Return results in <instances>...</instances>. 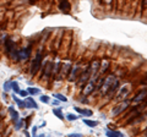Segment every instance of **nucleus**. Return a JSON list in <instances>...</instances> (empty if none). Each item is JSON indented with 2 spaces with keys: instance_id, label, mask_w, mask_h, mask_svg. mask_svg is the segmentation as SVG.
<instances>
[{
  "instance_id": "34",
  "label": "nucleus",
  "mask_w": 147,
  "mask_h": 137,
  "mask_svg": "<svg viewBox=\"0 0 147 137\" xmlns=\"http://www.w3.org/2000/svg\"><path fill=\"white\" fill-rule=\"evenodd\" d=\"M145 134H146V135H147V130H146V131H145Z\"/></svg>"
},
{
  "instance_id": "9",
  "label": "nucleus",
  "mask_w": 147,
  "mask_h": 137,
  "mask_svg": "<svg viewBox=\"0 0 147 137\" xmlns=\"http://www.w3.org/2000/svg\"><path fill=\"white\" fill-rule=\"evenodd\" d=\"M30 54H31V49L30 48H24V49H20L17 52V60H27L30 58Z\"/></svg>"
},
{
  "instance_id": "20",
  "label": "nucleus",
  "mask_w": 147,
  "mask_h": 137,
  "mask_svg": "<svg viewBox=\"0 0 147 137\" xmlns=\"http://www.w3.org/2000/svg\"><path fill=\"white\" fill-rule=\"evenodd\" d=\"M100 1H102L103 5H104V6H107V7L109 9V10L113 7V3H114V0H100Z\"/></svg>"
},
{
  "instance_id": "2",
  "label": "nucleus",
  "mask_w": 147,
  "mask_h": 137,
  "mask_svg": "<svg viewBox=\"0 0 147 137\" xmlns=\"http://www.w3.org/2000/svg\"><path fill=\"white\" fill-rule=\"evenodd\" d=\"M99 66H100V61L98 59L92 60L88 65V71H90V79H97L98 76V71H99Z\"/></svg>"
},
{
  "instance_id": "31",
  "label": "nucleus",
  "mask_w": 147,
  "mask_h": 137,
  "mask_svg": "<svg viewBox=\"0 0 147 137\" xmlns=\"http://www.w3.org/2000/svg\"><path fill=\"white\" fill-rule=\"evenodd\" d=\"M36 131H37V127L34 126L33 129H32V135H33V136H36Z\"/></svg>"
},
{
  "instance_id": "16",
  "label": "nucleus",
  "mask_w": 147,
  "mask_h": 137,
  "mask_svg": "<svg viewBox=\"0 0 147 137\" xmlns=\"http://www.w3.org/2000/svg\"><path fill=\"white\" fill-rule=\"evenodd\" d=\"M9 111H10L11 114V119H12V121L13 122H17L20 119H18V113L13 109V107H9Z\"/></svg>"
},
{
  "instance_id": "29",
  "label": "nucleus",
  "mask_w": 147,
  "mask_h": 137,
  "mask_svg": "<svg viewBox=\"0 0 147 137\" xmlns=\"http://www.w3.org/2000/svg\"><path fill=\"white\" fill-rule=\"evenodd\" d=\"M40 102L49 103V97H48V95H42V97H40Z\"/></svg>"
},
{
  "instance_id": "10",
  "label": "nucleus",
  "mask_w": 147,
  "mask_h": 137,
  "mask_svg": "<svg viewBox=\"0 0 147 137\" xmlns=\"http://www.w3.org/2000/svg\"><path fill=\"white\" fill-rule=\"evenodd\" d=\"M90 80V71H88V67L85 70V72H82L81 76H80V80H79V86L84 87V86L87 83V81Z\"/></svg>"
},
{
  "instance_id": "1",
  "label": "nucleus",
  "mask_w": 147,
  "mask_h": 137,
  "mask_svg": "<svg viewBox=\"0 0 147 137\" xmlns=\"http://www.w3.org/2000/svg\"><path fill=\"white\" fill-rule=\"evenodd\" d=\"M115 76L114 75H108L105 79L103 80V83H102V86L99 87V92H100V94H107V92H108V89L110 88V86H112L114 82H115Z\"/></svg>"
},
{
  "instance_id": "12",
  "label": "nucleus",
  "mask_w": 147,
  "mask_h": 137,
  "mask_svg": "<svg viewBox=\"0 0 147 137\" xmlns=\"http://www.w3.org/2000/svg\"><path fill=\"white\" fill-rule=\"evenodd\" d=\"M118 88H119V81H118V79H117L115 82H114V83L110 86V88L108 89V92H107V94H105V95H108V98H112L113 95H114V93L117 92Z\"/></svg>"
},
{
  "instance_id": "21",
  "label": "nucleus",
  "mask_w": 147,
  "mask_h": 137,
  "mask_svg": "<svg viewBox=\"0 0 147 137\" xmlns=\"http://www.w3.org/2000/svg\"><path fill=\"white\" fill-rule=\"evenodd\" d=\"M84 122L87 125V126H90V127H94V126H97L98 125V122L97 121H93V120H87V119H85Z\"/></svg>"
},
{
  "instance_id": "27",
  "label": "nucleus",
  "mask_w": 147,
  "mask_h": 137,
  "mask_svg": "<svg viewBox=\"0 0 147 137\" xmlns=\"http://www.w3.org/2000/svg\"><path fill=\"white\" fill-rule=\"evenodd\" d=\"M27 91H28L30 94H38V93H39V89H38V88H32V87H30Z\"/></svg>"
},
{
  "instance_id": "25",
  "label": "nucleus",
  "mask_w": 147,
  "mask_h": 137,
  "mask_svg": "<svg viewBox=\"0 0 147 137\" xmlns=\"http://www.w3.org/2000/svg\"><path fill=\"white\" fill-rule=\"evenodd\" d=\"M12 98H13V100H15V102H16V103L18 104V107H24V108H25V104H24V102H22V100H20V99H18V98L16 97L15 94L12 95Z\"/></svg>"
},
{
  "instance_id": "24",
  "label": "nucleus",
  "mask_w": 147,
  "mask_h": 137,
  "mask_svg": "<svg viewBox=\"0 0 147 137\" xmlns=\"http://www.w3.org/2000/svg\"><path fill=\"white\" fill-rule=\"evenodd\" d=\"M11 89H13L16 93L20 92V88H18V83H17V82H11Z\"/></svg>"
},
{
  "instance_id": "3",
  "label": "nucleus",
  "mask_w": 147,
  "mask_h": 137,
  "mask_svg": "<svg viewBox=\"0 0 147 137\" xmlns=\"http://www.w3.org/2000/svg\"><path fill=\"white\" fill-rule=\"evenodd\" d=\"M127 107H129V102H126V100H123V102L117 104V105L112 109V113H110V114H112V116H117V115H119V114H121L124 110H126Z\"/></svg>"
},
{
  "instance_id": "13",
  "label": "nucleus",
  "mask_w": 147,
  "mask_h": 137,
  "mask_svg": "<svg viewBox=\"0 0 147 137\" xmlns=\"http://www.w3.org/2000/svg\"><path fill=\"white\" fill-rule=\"evenodd\" d=\"M59 9H60L61 11H65V12L70 11L71 5H70V3H69V0H61L60 4H59Z\"/></svg>"
},
{
  "instance_id": "17",
  "label": "nucleus",
  "mask_w": 147,
  "mask_h": 137,
  "mask_svg": "<svg viewBox=\"0 0 147 137\" xmlns=\"http://www.w3.org/2000/svg\"><path fill=\"white\" fill-rule=\"evenodd\" d=\"M52 67H53V64L52 62H47V66H45V71H44V77H49L50 76V72H52Z\"/></svg>"
},
{
  "instance_id": "23",
  "label": "nucleus",
  "mask_w": 147,
  "mask_h": 137,
  "mask_svg": "<svg viewBox=\"0 0 147 137\" xmlns=\"http://www.w3.org/2000/svg\"><path fill=\"white\" fill-rule=\"evenodd\" d=\"M53 113H54V115H57L60 120H63L64 116H63V114H61V109L60 108H58V109H53Z\"/></svg>"
},
{
  "instance_id": "7",
  "label": "nucleus",
  "mask_w": 147,
  "mask_h": 137,
  "mask_svg": "<svg viewBox=\"0 0 147 137\" xmlns=\"http://www.w3.org/2000/svg\"><path fill=\"white\" fill-rule=\"evenodd\" d=\"M96 80L97 79H90L88 81H87L86 86L84 87V94L85 95H90L91 93L94 92V89H96Z\"/></svg>"
},
{
  "instance_id": "11",
  "label": "nucleus",
  "mask_w": 147,
  "mask_h": 137,
  "mask_svg": "<svg viewBox=\"0 0 147 137\" xmlns=\"http://www.w3.org/2000/svg\"><path fill=\"white\" fill-rule=\"evenodd\" d=\"M24 104H25V108H28V109H38V105H37V103L34 102V99L31 98V97H27L24 100Z\"/></svg>"
},
{
  "instance_id": "15",
  "label": "nucleus",
  "mask_w": 147,
  "mask_h": 137,
  "mask_svg": "<svg viewBox=\"0 0 147 137\" xmlns=\"http://www.w3.org/2000/svg\"><path fill=\"white\" fill-rule=\"evenodd\" d=\"M109 67V61L108 60H103V62H100V66H99V71H98V75H103L107 72Z\"/></svg>"
},
{
  "instance_id": "28",
  "label": "nucleus",
  "mask_w": 147,
  "mask_h": 137,
  "mask_svg": "<svg viewBox=\"0 0 147 137\" xmlns=\"http://www.w3.org/2000/svg\"><path fill=\"white\" fill-rule=\"evenodd\" d=\"M66 119L69 121H74V120H76V119H77V115H74V114H67Z\"/></svg>"
},
{
  "instance_id": "4",
  "label": "nucleus",
  "mask_w": 147,
  "mask_h": 137,
  "mask_svg": "<svg viewBox=\"0 0 147 137\" xmlns=\"http://www.w3.org/2000/svg\"><path fill=\"white\" fill-rule=\"evenodd\" d=\"M40 65H42V54L38 53L37 54L36 59L32 62V66H31V75H36L38 70L40 68Z\"/></svg>"
},
{
  "instance_id": "5",
  "label": "nucleus",
  "mask_w": 147,
  "mask_h": 137,
  "mask_svg": "<svg viewBox=\"0 0 147 137\" xmlns=\"http://www.w3.org/2000/svg\"><path fill=\"white\" fill-rule=\"evenodd\" d=\"M130 91H131V85L130 83H126V85L121 86L120 89H119V92H118V94H117V99H119V100L125 99L127 97V94L130 93Z\"/></svg>"
},
{
  "instance_id": "30",
  "label": "nucleus",
  "mask_w": 147,
  "mask_h": 137,
  "mask_svg": "<svg viewBox=\"0 0 147 137\" xmlns=\"http://www.w3.org/2000/svg\"><path fill=\"white\" fill-rule=\"evenodd\" d=\"M18 94H20L21 97H27V95H28V91H20Z\"/></svg>"
},
{
  "instance_id": "6",
  "label": "nucleus",
  "mask_w": 147,
  "mask_h": 137,
  "mask_svg": "<svg viewBox=\"0 0 147 137\" xmlns=\"http://www.w3.org/2000/svg\"><path fill=\"white\" fill-rule=\"evenodd\" d=\"M146 99H147V88H142V89H140L139 92L136 93L134 99H132V103H134V104H139V103L145 102Z\"/></svg>"
},
{
  "instance_id": "19",
  "label": "nucleus",
  "mask_w": 147,
  "mask_h": 137,
  "mask_svg": "<svg viewBox=\"0 0 147 137\" xmlns=\"http://www.w3.org/2000/svg\"><path fill=\"white\" fill-rule=\"evenodd\" d=\"M107 136L109 137H123L124 135L121 134V132H118V131H107Z\"/></svg>"
},
{
  "instance_id": "33",
  "label": "nucleus",
  "mask_w": 147,
  "mask_h": 137,
  "mask_svg": "<svg viewBox=\"0 0 147 137\" xmlns=\"http://www.w3.org/2000/svg\"><path fill=\"white\" fill-rule=\"evenodd\" d=\"M144 6L147 7V0H144Z\"/></svg>"
},
{
  "instance_id": "18",
  "label": "nucleus",
  "mask_w": 147,
  "mask_h": 137,
  "mask_svg": "<svg viewBox=\"0 0 147 137\" xmlns=\"http://www.w3.org/2000/svg\"><path fill=\"white\" fill-rule=\"evenodd\" d=\"M75 110L80 114H84V115H87V116H91L92 115V111L91 110H86V109H81L79 107H75Z\"/></svg>"
},
{
  "instance_id": "26",
  "label": "nucleus",
  "mask_w": 147,
  "mask_h": 137,
  "mask_svg": "<svg viewBox=\"0 0 147 137\" xmlns=\"http://www.w3.org/2000/svg\"><path fill=\"white\" fill-rule=\"evenodd\" d=\"M10 89H11V82L10 81H6L5 83H4V91L7 92V91H10Z\"/></svg>"
},
{
  "instance_id": "32",
  "label": "nucleus",
  "mask_w": 147,
  "mask_h": 137,
  "mask_svg": "<svg viewBox=\"0 0 147 137\" xmlns=\"http://www.w3.org/2000/svg\"><path fill=\"white\" fill-rule=\"evenodd\" d=\"M76 136H81L80 134H74V135H70V137H76Z\"/></svg>"
},
{
  "instance_id": "14",
  "label": "nucleus",
  "mask_w": 147,
  "mask_h": 137,
  "mask_svg": "<svg viewBox=\"0 0 147 137\" xmlns=\"http://www.w3.org/2000/svg\"><path fill=\"white\" fill-rule=\"evenodd\" d=\"M5 50H6V53L9 54V55L11 54V52L15 50V43H13L11 39H7L6 40V43H5Z\"/></svg>"
},
{
  "instance_id": "8",
  "label": "nucleus",
  "mask_w": 147,
  "mask_h": 137,
  "mask_svg": "<svg viewBox=\"0 0 147 137\" xmlns=\"http://www.w3.org/2000/svg\"><path fill=\"white\" fill-rule=\"evenodd\" d=\"M80 66H81V64H76L75 66L70 68V74H69V76H67L69 81H75V80L77 79V77H79Z\"/></svg>"
},
{
  "instance_id": "22",
  "label": "nucleus",
  "mask_w": 147,
  "mask_h": 137,
  "mask_svg": "<svg viewBox=\"0 0 147 137\" xmlns=\"http://www.w3.org/2000/svg\"><path fill=\"white\" fill-rule=\"evenodd\" d=\"M54 98H58V100H60V102H67V98L65 97V95L60 94V93H55Z\"/></svg>"
}]
</instances>
